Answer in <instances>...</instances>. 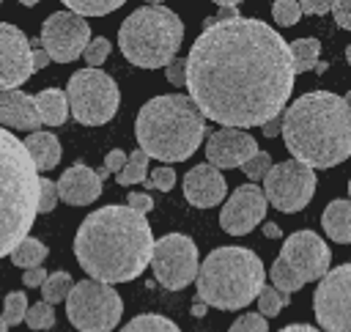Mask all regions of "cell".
Returning <instances> with one entry per match:
<instances>
[{
	"label": "cell",
	"instance_id": "f35d334b",
	"mask_svg": "<svg viewBox=\"0 0 351 332\" xmlns=\"http://www.w3.org/2000/svg\"><path fill=\"white\" fill-rule=\"evenodd\" d=\"M55 206H58L55 181H49V178H38V206H36V211L47 214V211H52Z\"/></svg>",
	"mask_w": 351,
	"mask_h": 332
},
{
	"label": "cell",
	"instance_id": "f6af8a7d",
	"mask_svg": "<svg viewBox=\"0 0 351 332\" xmlns=\"http://www.w3.org/2000/svg\"><path fill=\"white\" fill-rule=\"evenodd\" d=\"M299 11L302 14H326L329 11V3L326 0H302L299 3Z\"/></svg>",
	"mask_w": 351,
	"mask_h": 332
},
{
	"label": "cell",
	"instance_id": "ba28073f",
	"mask_svg": "<svg viewBox=\"0 0 351 332\" xmlns=\"http://www.w3.org/2000/svg\"><path fill=\"white\" fill-rule=\"evenodd\" d=\"M63 93L69 102V112L74 115L77 123H85V126L107 123L118 112V104H121L115 80L110 74H104L101 69L74 71Z\"/></svg>",
	"mask_w": 351,
	"mask_h": 332
},
{
	"label": "cell",
	"instance_id": "ac0fdd59",
	"mask_svg": "<svg viewBox=\"0 0 351 332\" xmlns=\"http://www.w3.org/2000/svg\"><path fill=\"white\" fill-rule=\"evenodd\" d=\"M181 187H184L186 203H192V206H197V209L219 206V203L225 200V195H228L225 176H222L217 167H211L208 162L192 167V170L184 176Z\"/></svg>",
	"mask_w": 351,
	"mask_h": 332
},
{
	"label": "cell",
	"instance_id": "60d3db41",
	"mask_svg": "<svg viewBox=\"0 0 351 332\" xmlns=\"http://www.w3.org/2000/svg\"><path fill=\"white\" fill-rule=\"evenodd\" d=\"M126 206H129L132 211H137V214L145 217V211L154 209V198L145 195V192H129V203H126Z\"/></svg>",
	"mask_w": 351,
	"mask_h": 332
},
{
	"label": "cell",
	"instance_id": "7402d4cb",
	"mask_svg": "<svg viewBox=\"0 0 351 332\" xmlns=\"http://www.w3.org/2000/svg\"><path fill=\"white\" fill-rule=\"evenodd\" d=\"M321 225L329 233L332 241L337 244H348L351 241V203L348 200H332L324 214H321Z\"/></svg>",
	"mask_w": 351,
	"mask_h": 332
},
{
	"label": "cell",
	"instance_id": "ab89813d",
	"mask_svg": "<svg viewBox=\"0 0 351 332\" xmlns=\"http://www.w3.org/2000/svg\"><path fill=\"white\" fill-rule=\"evenodd\" d=\"M184 69H186V60H184V58H173V60L165 66V77H167V82H173V85H184Z\"/></svg>",
	"mask_w": 351,
	"mask_h": 332
},
{
	"label": "cell",
	"instance_id": "277c9868",
	"mask_svg": "<svg viewBox=\"0 0 351 332\" xmlns=\"http://www.w3.org/2000/svg\"><path fill=\"white\" fill-rule=\"evenodd\" d=\"M137 145L148 159L184 162L206 137V118L184 93H162L145 102L134 121Z\"/></svg>",
	"mask_w": 351,
	"mask_h": 332
},
{
	"label": "cell",
	"instance_id": "7dc6e473",
	"mask_svg": "<svg viewBox=\"0 0 351 332\" xmlns=\"http://www.w3.org/2000/svg\"><path fill=\"white\" fill-rule=\"evenodd\" d=\"M47 63H49V58H47V52H44V49H30V66H33V71L44 69Z\"/></svg>",
	"mask_w": 351,
	"mask_h": 332
},
{
	"label": "cell",
	"instance_id": "681fc988",
	"mask_svg": "<svg viewBox=\"0 0 351 332\" xmlns=\"http://www.w3.org/2000/svg\"><path fill=\"white\" fill-rule=\"evenodd\" d=\"M263 233H266L269 239H280V236H282V230H280L274 222H263Z\"/></svg>",
	"mask_w": 351,
	"mask_h": 332
},
{
	"label": "cell",
	"instance_id": "8d00e7d4",
	"mask_svg": "<svg viewBox=\"0 0 351 332\" xmlns=\"http://www.w3.org/2000/svg\"><path fill=\"white\" fill-rule=\"evenodd\" d=\"M143 184H145V189H162V192H170V189L176 187V170L167 167V165L154 167L151 178H145Z\"/></svg>",
	"mask_w": 351,
	"mask_h": 332
},
{
	"label": "cell",
	"instance_id": "30bf717a",
	"mask_svg": "<svg viewBox=\"0 0 351 332\" xmlns=\"http://www.w3.org/2000/svg\"><path fill=\"white\" fill-rule=\"evenodd\" d=\"M261 192H263L266 203H271L277 211L296 214L315 195V170L296 159H285V162L269 167V173L263 176Z\"/></svg>",
	"mask_w": 351,
	"mask_h": 332
},
{
	"label": "cell",
	"instance_id": "2e32d148",
	"mask_svg": "<svg viewBox=\"0 0 351 332\" xmlns=\"http://www.w3.org/2000/svg\"><path fill=\"white\" fill-rule=\"evenodd\" d=\"M266 198L261 192V187L255 184H241L233 189V195L228 198V203L219 211V228L230 236H244L250 233L266 214Z\"/></svg>",
	"mask_w": 351,
	"mask_h": 332
},
{
	"label": "cell",
	"instance_id": "4316f807",
	"mask_svg": "<svg viewBox=\"0 0 351 332\" xmlns=\"http://www.w3.org/2000/svg\"><path fill=\"white\" fill-rule=\"evenodd\" d=\"M145 176H148V156H145L140 148L132 151V154H126V162H123V167L118 170V184H121V187L140 184V181H145Z\"/></svg>",
	"mask_w": 351,
	"mask_h": 332
},
{
	"label": "cell",
	"instance_id": "83f0119b",
	"mask_svg": "<svg viewBox=\"0 0 351 332\" xmlns=\"http://www.w3.org/2000/svg\"><path fill=\"white\" fill-rule=\"evenodd\" d=\"M71 274L69 272H55V274H47V280L41 283V302L47 305H58V302H66L69 291H71Z\"/></svg>",
	"mask_w": 351,
	"mask_h": 332
},
{
	"label": "cell",
	"instance_id": "f546056e",
	"mask_svg": "<svg viewBox=\"0 0 351 332\" xmlns=\"http://www.w3.org/2000/svg\"><path fill=\"white\" fill-rule=\"evenodd\" d=\"M66 8L77 16H104L115 8H121V0H66Z\"/></svg>",
	"mask_w": 351,
	"mask_h": 332
},
{
	"label": "cell",
	"instance_id": "f907efd6",
	"mask_svg": "<svg viewBox=\"0 0 351 332\" xmlns=\"http://www.w3.org/2000/svg\"><path fill=\"white\" fill-rule=\"evenodd\" d=\"M203 313H206V305L203 302H195L192 305V316H203Z\"/></svg>",
	"mask_w": 351,
	"mask_h": 332
},
{
	"label": "cell",
	"instance_id": "bcb514c9",
	"mask_svg": "<svg viewBox=\"0 0 351 332\" xmlns=\"http://www.w3.org/2000/svg\"><path fill=\"white\" fill-rule=\"evenodd\" d=\"M280 126H282V112H277L274 118H269L261 129H263V134H266V137H277V134H280Z\"/></svg>",
	"mask_w": 351,
	"mask_h": 332
},
{
	"label": "cell",
	"instance_id": "b9f144b4",
	"mask_svg": "<svg viewBox=\"0 0 351 332\" xmlns=\"http://www.w3.org/2000/svg\"><path fill=\"white\" fill-rule=\"evenodd\" d=\"M329 11L335 14V19H337V25L346 30V27H351V16H348V11H351V3H346V0H340V3H329Z\"/></svg>",
	"mask_w": 351,
	"mask_h": 332
},
{
	"label": "cell",
	"instance_id": "484cf974",
	"mask_svg": "<svg viewBox=\"0 0 351 332\" xmlns=\"http://www.w3.org/2000/svg\"><path fill=\"white\" fill-rule=\"evenodd\" d=\"M269 277H271V288L280 291V294H285V296H291L293 291H299V288L304 285V280H302V277H299L282 258H277V261L271 263Z\"/></svg>",
	"mask_w": 351,
	"mask_h": 332
},
{
	"label": "cell",
	"instance_id": "e0dca14e",
	"mask_svg": "<svg viewBox=\"0 0 351 332\" xmlns=\"http://www.w3.org/2000/svg\"><path fill=\"white\" fill-rule=\"evenodd\" d=\"M255 151H258L255 137L247 134L244 129H230V126L217 129L214 134H208V143H206V159L217 170L241 167Z\"/></svg>",
	"mask_w": 351,
	"mask_h": 332
},
{
	"label": "cell",
	"instance_id": "74e56055",
	"mask_svg": "<svg viewBox=\"0 0 351 332\" xmlns=\"http://www.w3.org/2000/svg\"><path fill=\"white\" fill-rule=\"evenodd\" d=\"M228 332H269V321L258 313H244L230 324Z\"/></svg>",
	"mask_w": 351,
	"mask_h": 332
},
{
	"label": "cell",
	"instance_id": "8992f818",
	"mask_svg": "<svg viewBox=\"0 0 351 332\" xmlns=\"http://www.w3.org/2000/svg\"><path fill=\"white\" fill-rule=\"evenodd\" d=\"M263 261L247 247H217L197 266V296L206 307L241 310L263 288Z\"/></svg>",
	"mask_w": 351,
	"mask_h": 332
},
{
	"label": "cell",
	"instance_id": "4fadbf2b",
	"mask_svg": "<svg viewBox=\"0 0 351 332\" xmlns=\"http://www.w3.org/2000/svg\"><path fill=\"white\" fill-rule=\"evenodd\" d=\"M41 49L55 63H71L82 55V49L90 41V27L82 16L71 11H55L41 25Z\"/></svg>",
	"mask_w": 351,
	"mask_h": 332
},
{
	"label": "cell",
	"instance_id": "7c38bea8",
	"mask_svg": "<svg viewBox=\"0 0 351 332\" xmlns=\"http://www.w3.org/2000/svg\"><path fill=\"white\" fill-rule=\"evenodd\" d=\"M348 296H351V266L340 263L337 269H329L321 277L313 294L315 321L321 324L324 332H351Z\"/></svg>",
	"mask_w": 351,
	"mask_h": 332
},
{
	"label": "cell",
	"instance_id": "5b68a950",
	"mask_svg": "<svg viewBox=\"0 0 351 332\" xmlns=\"http://www.w3.org/2000/svg\"><path fill=\"white\" fill-rule=\"evenodd\" d=\"M36 206L38 173L22 140L0 126V258L27 236L38 214Z\"/></svg>",
	"mask_w": 351,
	"mask_h": 332
},
{
	"label": "cell",
	"instance_id": "e575fe53",
	"mask_svg": "<svg viewBox=\"0 0 351 332\" xmlns=\"http://www.w3.org/2000/svg\"><path fill=\"white\" fill-rule=\"evenodd\" d=\"M110 49H112V47H110L107 38H101V36H99V38H90L88 47L82 49V58H85V63H88L85 69H99V66L110 58Z\"/></svg>",
	"mask_w": 351,
	"mask_h": 332
},
{
	"label": "cell",
	"instance_id": "3957f363",
	"mask_svg": "<svg viewBox=\"0 0 351 332\" xmlns=\"http://www.w3.org/2000/svg\"><path fill=\"white\" fill-rule=\"evenodd\" d=\"M280 134L296 162L335 167L351 154V107L346 96L310 91L282 110Z\"/></svg>",
	"mask_w": 351,
	"mask_h": 332
},
{
	"label": "cell",
	"instance_id": "816d5d0a",
	"mask_svg": "<svg viewBox=\"0 0 351 332\" xmlns=\"http://www.w3.org/2000/svg\"><path fill=\"white\" fill-rule=\"evenodd\" d=\"M0 332H8V327H5V321H3V316H0Z\"/></svg>",
	"mask_w": 351,
	"mask_h": 332
},
{
	"label": "cell",
	"instance_id": "4dcf8cb0",
	"mask_svg": "<svg viewBox=\"0 0 351 332\" xmlns=\"http://www.w3.org/2000/svg\"><path fill=\"white\" fill-rule=\"evenodd\" d=\"M255 302H258V316H263V318H271V316H277L291 299L285 296V294H280V291H274L271 285H263L261 291H258V296H255Z\"/></svg>",
	"mask_w": 351,
	"mask_h": 332
},
{
	"label": "cell",
	"instance_id": "ee69618b",
	"mask_svg": "<svg viewBox=\"0 0 351 332\" xmlns=\"http://www.w3.org/2000/svg\"><path fill=\"white\" fill-rule=\"evenodd\" d=\"M47 280V272L44 266H33V269H25V285L27 288H41V283Z\"/></svg>",
	"mask_w": 351,
	"mask_h": 332
},
{
	"label": "cell",
	"instance_id": "7bdbcfd3",
	"mask_svg": "<svg viewBox=\"0 0 351 332\" xmlns=\"http://www.w3.org/2000/svg\"><path fill=\"white\" fill-rule=\"evenodd\" d=\"M123 162H126V154L115 148V151H110V154L104 156V167H101V170H104L107 176H110V173H118V170L123 167Z\"/></svg>",
	"mask_w": 351,
	"mask_h": 332
},
{
	"label": "cell",
	"instance_id": "9a60e30c",
	"mask_svg": "<svg viewBox=\"0 0 351 332\" xmlns=\"http://www.w3.org/2000/svg\"><path fill=\"white\" fill-rule=\"evenodd\" d=\"M30 41L27 36L11 25V22H0V93L3 91H16L19 85H25L33 74L30 66Z\"/></svg>",
	"mask_w": 351,
	"mask_h": 332
},
{
	"label": "cell",
	"instance_id": "836d02e7",
	"mask_svg": "<svg viewBox=\"0 0 351 332\" xmlns=\"http://www.w3.org/2000/svg\"><path fill=\"white\" fill-rule=\"evenodd\" d=\"M271 16L280 27H293L299 19H302V11H299V3L296 0H277L271 5Z\"/></svg>",
	"mask_w": 351,
	"mask_h": 332
},
{
	"label": "cell",
	"instance_id": "d590c367",
	"mask_svg": "<svg viewBox=\"0 0 351 332\" xmlns=\"http://www.w3.org/2000/svg\"><path fill=\"white\" fill-rule=\"evenodd\" d=\"M269 167H271V156H269L266 151H255V154L241 165V170L247 173V178H250V181L263 178V176L269 173Z\"/></svg>",
	"mask_w": 351,
	"mask_h": 332
},
{
	"label": "cell",
	"instance_id": "c3c4849f",
	"mask_svg": "<svg viewBox=\"0 0 351 332\" xmlns=\"http://www.w3.org/2000/svg\"><path fill=\"white\" fill-rule=\"evenodd\" d=\"M280 332H321V329H315V327H310V324H291V327H285V329H280Z\"/></svg>",
	"mask_w": 351,
	"mask_h": 332
},
{
	"label": "cell",
	"instance_id": "d6986e66",
	"mask_svg": "<svg viewBox=\"0 0 351 332\" xmlns=\"http://www.w3.org/2000/svg\"><path fill=\"white\" fill-rule=\"evenodd\" d=\"M55 192H58V200H63L69 206H88L101 195V181H99L96 170L77 162V165L66 167L63 176L55 181Z\"/></svg>",
	"mask_w": 351,
	"mask_h": 332
},
{
	"label": "cell",
	"instance_id": "d4e9b609",
	"mask_svg": "<svg viewBox=\"0 0 351 332\" xmlns=\"http://www.w3.org/2000/svg\"><path fill=\"white\" fill-rule=\"evenodd\" d=\"M47 255H49V250L38 241V239H33V236H25L14 250H11V263L14 266H19V269H33V266H41L44 261H47Z\"/></svg>",
	"mask_w": 351,
	"mask_h": 332
},
{
	"label": "cell",
	"instance_id": "6da1fadb",
	"mask_svg": "<svg viewBox=\"0 0 351 332\" xmlns=\"http://www.w3.org/2000/svg\"><path fill=\"white\" fill-rule=\"evenodd\" d=\"M184 60L192 104L230 129L263 126L285 110L296 82L285 38L250 16L206 19Z\"/></svg>",
	"mask_w": 351,
	"mask_h": 332
},
{
	"label": "cell",
	"instance_id": "1f68e13d",
	"mask_svg": "<svg viewBox=\"0 0 351 332\" xmlns=\"http://www.w3.org/2000/svg\"><path fill=\"white\" fill-rule=\"evenodd\" d=\"M22 321H25L30 329H49V327H55V310H52V305H47V302L27 305Z\"/></svg>",
	"mask_w": 351,
	"mask_h": 332
},
{
	"label": "cell",
	"instance_id": "5bb4252c",
	"mask_svg": "<svg viewBox=\"0 0 351 332\" xmlns=\"http://www.w3.org/2000/svg\"><path fill=\"white\" fill-rule=\"evenodd\" d=\"M280 258L304 283H313V280H321L329 272L332 252H329V244L318 233H313V230H296V233H291L285 239V244L280 250Z\"/></svg>",
	"mask_w": 351,
	"mask_h": 332
},
{
	"label": "cell",
	"instance_id": "7a4b0ae2",
	"mask_svg": "<svg viewBox=\"0 0 351 332\" xmlns=\"http://www.w3.org/2000/svg\"><path fill=\"white\" fill-rule=\"evenodd\" d=\"M154 233L143 214L129 206H104L90 211L74 236L77 263L99 283H129L151 261Z\"/></svg>",
	"mask_w": 351,
	"mask_h": 332
},
{
	"label": "cell",
	"instance_id": "9c48e42d",
	"mask_svg": "<svg viewBox=\"0 0 351 332\" xmlns=\"http://www.w3.org/2000/svg\"><path fill=\"white\" fill-rule=\"evenodd\" d=\"M66 316L77 332H110L123 316L118 291L99 280H80L66 296Z\"/></svg>",
	"mask_w": 351,
	"mask_h": 332
},
{
	"label": "cell",
	"instance_id": "603a6c76",
	"mask_svg": "<svg viewBox=\"0 0 351 332\" xmlns=\"http://www.w3.org/2000/svg\"><path fill=\"white\" fill-rule=\"evenodd\" d=\"M33 102H36V110H38L41 123H49V126L66 123L69 102H66V93L60 88H44V91H38L33 96Z\"/></svg>",
	"mask_w": 351,
	"mask_h": 332
},
{
	"label": "cell",
	"instance_id": "8fae6325",
	"mask_svg": "<svg viewBox=\"0 0 351 332\" xmlns=\"http://www.w3.org/2000/svg\"><path fill=\"white\" fill-rule=\"evenodd\" d=\"M151 269L167 291L186 288L197 274V244L186 233H165L151 247Z\"/></svg>",
	"mask_w": 351,
	"mask_h": 332
},
{
	"label": "cell",
	"instance_id": "cb8c5ba5",
	"mask_svg": "<svg viewBox=\"0 0 351 332\" xmlns=\"http://www.w3.org/2000/svg\"><path fill=\"white\" fill-rule=\"evenodd\" d=\"M288 52H291L293 74H304V71H313L318 66L321 41L318 38H296V41L288 44Z\"/></svg>",
	"mask_w": 351,
	"mask_h": 332
},
{
	"label": "cell",
	"instance_id": "d6a6232c",
	"mask_svg": "<svg viewBox=\"0 0 351 332\" xmlns=\"http://www.w3.org/2000/svg\"><path fill=\"white\" fill-rule=\"evenodd\" d=\"M25 310H27V296H25L22 291H11V294L5 296V307H3L0 316H3L5 327H14V324H22Z\"/></svg>",
	"mask_w": 351,
	"mask_h": 332
},
{
	"label": "cell",
	"instance_id": "44dd1931",
	"mask_svg": "<svg viewBox=\"0 0 351 332\" xmlns=\"http://www.w3.org/2000/svg\"><path fill=\"white\" fill-rule=\"evenodd\" d=\"M22 145H25L36 173L38 170H52L60 162V143L52 132H30Z\"/></svg>",
	"mask_w": 351,
	"mask_h": 332
},
{
	"label": "cell",
	"instance_id": "f1b7e54d",
	"mask_svg": "<svg viewBox=\"0 0 351 332\" xmlns=\"http://www.w3.org/2000/svg\"><path fill=\"white\" fill-rule=\"evenodd\" d=\"M121 332H181V329H178L176 321H170L167 316L143 313V316H134Z\"/></svg>",
	"mask_w": 351,
	"mask_h": 332
},
{
	"label": "cell",
	"instance_id": "52a82bcc",
	"mask_svg": "<svg viewBox=\"0 0 351 332\" xmlns=\"http://www.w3.org/2000/svg\"><path fill=\"white\" fill-rule=\"evenodd\" d=\"M184 41V22L176 11L162 3H148L134 8L121 30L118 47L132 66L140 69H162L167 66Z\"/></svg>",
	"mask_w": 351,
	"mask_h": 332
},
{
	"label": "cell",
	"instance_id": "ffe728a7",
	"mask_svg": "<svg viewBox=\"0 0 351 332\" xmlns=\"http://www.w3.org/2000/svg\"><path fill=\"white\" fill-rule=\"evenodd\" d=\"M0 123L11 126V129H27V132H38L41 118L36 110V102L30 93L25 91H3L0 93Z\"/></svg>",
	"mask_w": 351,
	"mask_h": 332
}]
</instances>
